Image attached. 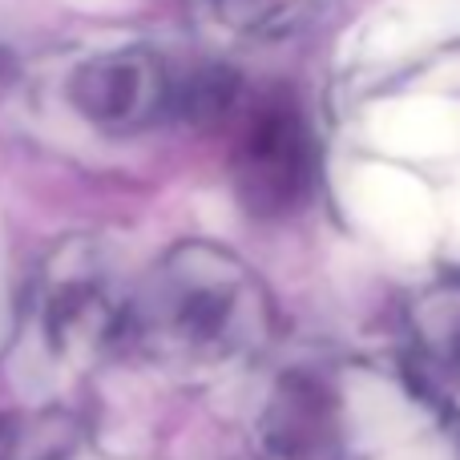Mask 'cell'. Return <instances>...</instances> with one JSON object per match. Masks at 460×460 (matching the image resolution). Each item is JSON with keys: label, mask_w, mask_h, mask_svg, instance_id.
<instances>
[{"label": "cell", "mask_w": 460, "mask_h": 460, "mask_svg": "<svg viewBox=\"0 0 460 460\" xmlns=\"http://www.w3.org/2000/svg\"><path fill=\"white\" fill-rule=\"evenodd\" d=\"M270 315L267 283L238 254L182 243L129 287L121 340L162 367L202 372L251 356L270 335Z\"/></svg>", "instance_id": "obj_1"}, {"label": "cell", "mask_w": 460, "mask_h": 460, "mask_svg": "<svg viewBox=\"0 0 460 460\" xmlns=\"http://www.w3.org/2000/svg\"><path fill=\"white\" fill-rule=\"evenodd\" d=\"M218 21L246 37H279L307 16L311 0H210Z\"/></svg>", "instance_id": "obj_7"}, {"label": "cell", "mask_w": 460, "mask_h": 460, "mask_svg": "<svg viewBox=\"0 0 460 460\" xmlns=\"http://www.w3.org/2000/svg\"><path fill=\"white\" fill-rule=\"evenodd\" d=\"M404 367L440 408L460 412V283H437L404 315Z\"/></svg>", "instance_id": "obj_5"}, {"label": "cell", "mask_w": 460, "mask_h": 460, "mask_svg": "<svg viewBox=\"0 0 460 460\" xmlns=\"http://www.w3.org/2000/svg\"><path fill=\"white\" fill-rule=\"evenodd\" d=\"M315 178V142L291 97H267L246 113L234 146V186L259 218L291 215Z\"/></svg>", "instance_id": "obj_4"}, {"label": "cell", "mask_w": 460, "mask_h": 460, "mask_svg": "<svg viewBox=\"0 0 460 460\" xmlns=\"http://www.w3.org/2000/svg\"><path fill=\"white\" fill-rule=\"evenodd\" d=\"M129 287L97 238H69L45 262L29 291V335L57 364H89L126 332Z\"/></svg>", "instance_id": "obj_2"}, {"label": "cell", "mask_w": 460, "mask_h": 460, "mask_svg": "<svg viewBox=\"0 0 460 460\" xmlns=\"http://www.w3.org/2000/svg\"><path fill=\"white\" fill-rule=\"evenodd\" d=\"M262 440L275 460H327L340 445V404L319 372H287L267 404Z\"/></svg>", "instance_id": "obj_6"}, {"label": "cell", "mask_w": 460, "mask_h": 460, "mask_svg": "<svg viewBox=\"0 0 460 460\" xmlns=\"http://www.w3.org/2000/svg\"><path fill=\"white\" fill-rule=\"evenodd\" d=\"M65 105L105 137H137L178 105V85L150 45H105L65 73Z\"/></svg>", "instance_id": "obj_3"}]
</instances>
